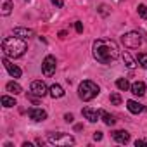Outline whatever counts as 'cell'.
I'll list each match as a JSON object with an SVG mask.
<instances>
[{
  "mask_svg": "<svg viewBox=\"0 0 147 147\" xmlns=\"http://www.w3.org/2000/svg\"><path fill=\"white\" fill-rule=\"evenodd\" d=\"M92 52H94L95 61H99L100 64H111L121 55L118 43L114 40H109V38L95 40L94 45H92Z\"/></svg>",
  "mask_w": 147,
  "mask_h": 147,
  "instance_id": "cell-1",
  "label": "cell"
},
{
  "mask_svg": "<svg viewBox=\"0 0 147 147\" xmlns=\"http://www.w3.org/2000/svg\"><path fill=\"white\" fill-rule=\"evenodd\" d=\"M2 50L5 54V57H11V59H19L24 55V52L28 50V43L26 40L19 38V36H7L4 38L2 42Z\"/></svg>",
  "mask_w": 147,
  "mask_h": 147,
  "instance_id": "cell-2",
  "label": "cell"
},
{
  "mask_svg": "<svg viewBox=\"0 0 147 147\" xmlns=\"http://www.w3.org/2000/svg\"><path fill=\"white\" fill-rule=\"evenodd\" d=\"M99 92H100L99 85L94 83L92 80H83V82L80 83V87H78V97H80L82 100H85V102L95 99V97L99 95Z\"/></svg>",
  "mask_w": 147,
  "mask_h": 147,
  "instance_id": "cell-3",
  "label": "cell"
},
{
  "mask_svg": "<svg viewBox=\"0 0 147 147\" xmlns=\"http://www.w3.org/2000/svg\"><path fill=\"white\" fill-rule=\"evenodd\" d=\"M47 140L52 145H73L75 144V137L69 135V133H61V131L59 133H49Z\"/></svg>",
  "mask_w": 147,
  "mask_h": 147,
  "instance_id": "cell-4",
  "label": "cell"
},
{
  "mask_svg": "<svg viewBox=\"0 0 147 147\" xmlns=\"http://www.w3.org/2000/svg\"><path fill=\"white\" fill-rule=\"evenodd\" d=\"M121 42L126 49H138L142 45V36L138 31H128L121 36Z\"/></svg>",
  "mask_w": 147,
  "mask_h": 147,
  "instance_id": "cell-5",
  "label": "cell"
},
{
  "mask_svg": "<svg viewBox=\"0 0 147 147\" xmlns=\"http://www.w3.org/2000/svg\"><path fill=\"white\" fill-rule=\"evenodd\" d=\"M55 66H57L55 57L54 55H47L43 59V62H42V73H43L45 76H52L54 73H55Z\"/></svg>",
  "mask_w": 147,
  "mask_h": 147,
  "instance_id": "cell-6",
  "label": "cell"
},
{
  "mask_svg": "<svg viewBox=\"0 0 147 147\" xmlns=\"http://www.w3.org/2000/svg\"><path fill=\"white\" fill-rule=\"evenodd\" d=\"M30 90H31V94H35V95H38V97H43V95L49 94V87H47L42 80H35V82H31Z\"/></svg>",
  "mask_w": 147,
  "mask_h": 147,
  "instance_id": "cell-7",
  "label": "cell"
},
{
  "mask_svg": "<svg viewBox=\"0 0 147 147\" xmlns=\"http://www.w3.org/2000/svg\"><path fill=\"white\" fill-rule=\"evenodd\" d=\"M2 64H4V67L7 69V73L12 76V78H21V75H23V71H21V67H18L16 64H12L7 57L5 59H2Z\"/></svg>",
  "mask_w": 147,
  "mask_h": 147,
  "instance_id": "cell-8",
  "label": "cell"
},
{
  "mask_svg": "<svg viewBox=\"0 0 147 147\" xmlns=\"http://www.w3.org/2000/svg\"><path fill=\"white\" fill-rule=\"evenodd\" d=\"M82 114H83V118H85V119H88L90 123H97V121H99V118H100V111L92 109V107H83Z\"/></svg>",
  "mask_w": 147,
  "mask_h": 147,
  "instance_id": "cell-9",
  "label": "cell"
},
{
  "mask_svg": "<svg viewBox=\"0 0 147 147\" xmlns=\"http://www.w3.org/2000/svg\"><path fill=\"white\" fill-rule=\"evenodd\" d=\"M28 114H30V118H31L33 121H45V119H47V111H43V109H40V107H31V109L28 111Z\"/></svg>",
  "mask_w": 147,
  "mask_h": 147,
  "instance_id": "cell-10",
  "label": "cell"
},
{
  "mask_svg": "<svg viewBox=\"0 0 147 147\" xmlns=\"http://www.w3.org/2000/svg\"><path fill=\"white\" fill-rule=\"evenodd\" d=\"M12 33H14L16 36H19V38H23V40H30V38L33 36V30H30V28H21V26L14 28Z\"/></svg>",
  "mask_w": 147,
  "mask_h": 147,
  "instance_id": "cell-11",
  "label": "cell"
},
{
  "mask_svg": "<svg viewBox=\"0 0 147 147\" xmlns=\"http://www.w3.org/2000/svg\"><path fill=\"white\" fill-rule=\"evenodd\" d=\"M113 138L118 144H128L130 142V133L125 131V130H116V131H113Z\"/></svg>",
  "mask_w": 147,
  "mask_h": 147,
  "instance_id": "cell-12",
  "label": "cell"
},
{
  "mask_svg": "<svg viewBox=\"0 0 147 147\" xmlns=\"http://www.w3.org/2000/svg\"><path fill=\"white\" fill-rule=\"evenodd\" d=\"M126 107H128V111H130L131 114H140V113L145 111V106H142V104L137 102V100H128V102H126Z\"/></svg>",
  "mask_w": 147,
  "mask_h": 147,
  "instance_id": "cell-13",
  "label": "cell"
},
{
  "mask_svg": "<svg viewBox=\"0 0 147 147\" xmlns=\"http://www.w3.org/2000/svg\"><path fill=\"white\" fill-rule=\"evenodd\" d=\"M130 90H131V94H133V95L142 97V95L145 94V83H144V82H135V83L130 87Z\"/></svg>",
  "mask_w": 147,
  "mask_h": 147,
  "instance_id": "cell-14",
  "label": "cell"
},
{
  "mask_svg": "<svg viewBox=\"0 0 147 147\" xmlns=\"http://www.w3.org/2000/svg\"><path fill=\"white\" fill-rule=\"evenodd\" d=\"M12 12V0H0V14L9 16Z\"/></svg>",
  "mask_w": 147,
  "mask_h": 147,
  "instance_id": "cell-15",
  "label": "cell"
},
{
  "mask_svg": "<svg viewBox=\"0 0 147 147\" xmlns=\"http://www.w3.org/2000/svg\"><path fill=\"white\" fill-rule=\"evenodd\" d=\"M49 94H50V95H52L54 99H61V97H64V94H66V92H64V88H62L61 85L54 83V85H52V87L49 88Z\"/></svg>",
  "mask_w": 147,
  "mask_h": 147,
  "instance_id": "cell-16",
  "label": "cell"
},
{
  "mask_svg": "<svg viewBox=\"0 0 147 147\" xmlns=\"http://www.w3.org/2000/svg\"><path fill=\"white\" fill-rule=\"evenodd\" d=\"M5 88H7V92H11L12 95H19V94L23 92V88H21V85H19L18 82H9V83L5 85Z\"/></svg>",
  "mask_w": 147,
  "mask_h": 147,
  "instance_id": "cell-17",
  "label": "cell"
},
{
  "mask_svg": "<svg viewBox=\"0 0 147 147\" xmlns=\"http://www.w3.org/2000/svg\"><path fill=\"white\" fill-rule=\"evenodd\" d=\"M121 59H123L125 66H126V67H130V69H133V67L137 66V64H135V59H133V57L130 55V52H126V50L121 54Z\"/></svg>",
  "mask_w": 147,
  "mask_h": 147,
  "instance_id": "cell-18",
  "label": "cell"
},
{
  "mask_svg": "<svg viewBox=\"0 0 147 147\" xmlns=\"http://www.w3.org/2000/svg\"><path fill=\"white\" fill-rule=\"evenodd\" d=\"M100 118H102V121L107 125V126H113L114 123H116V118L113 116V114H109V113H106V111H100Z\"/></svg>",
  "mask_w": 147,
  "mask_h": 147,
  "instance_id": "cell-19",
  "label": "cell"
},
{
  "mask_svg": "<svg viewBox=\"0 0 147 147\" xmlns=\"http://www.w3.org/2000/svg\"><path fill=\"white\" fill-rule=\"evenodd\" d=\"M2 106L4 107H14L16 106V99L14 97H11V95H2Z\"/></svg>",
  "mask_w": 147,
  "mask_h": 147,
  "instance_id": "cell-20",
  "label": "cell"
},
{
  "mask_svg": "<svg viewBox=\"0 0 147 147\" xmlns=\"http://www.w3.org/2000/svg\"><path fill=\"white\" fill-rule=\"evenodd\" d=\"M116 87H118L119 90H123V92H125V90H128L131 85L128 83V80H126V78H118V80H116Z\"/></svg>",
  "mask_w": 147,
  "mask_h": 147,
  "instance_id": "cell-21",
  "label": "cell"
},
{
  "mask_svg": "<svg viewBox=\"0 0 147 147\" xmlns=\"http://www.w3.org/2000/svg\"><path fill=\"white\" fill-rule=\"evenodd\" d=\"M137 62H138L144 69H147V52H140V54L137 55Z\"/></svg>",
  "mask_w": 147,
  "mask_h": 147,
  "instance_id": "cell-22",
  "label": "cell"
},
{
  "mask_svg": "<svg viewBox=\"0 0 147 147\" xmlns=\"http://www.w3.org/2000/svg\"><path fill=\"white\" fill-rule=\"evenodd\" d=\"M121 100H123V99H121V95H119L118 92H113V94H111V104L119 106V104H121Z\"/></svg>",
  "mask_w": 147,
  "mask_h": 147,
  "instance_id": "cell-23",
  "label": "cell"
},
{
  "mask_svg": "<svg viewBox=\"0 0 147 147\" xmlns=\"http://www.w3.org/2000/svg\"><path fill=\"white\" fill-rule=\"evenodd\" d=\"M137 11H138V16H140L142 19H147V5H144V4H138Z\"/></svg>",
  "mask_w": 147,
  "mask_h": 147,
  "instance_id": "cell-24",
  "label": "cell"
},
{
  "mask_svg": "<svg viewBox=\"0 0 147 147\" xmlns=\"http://www.w3.org/2000/svg\"><path fill=\"white\" fill-rule=\"evenodd\" d=\"M75 30H76L78 33H83V24H82L80 21H76V23H75Z\"/></svg>",
  "mask_w": 147,
  "mask_h": 147,
  "instance_id": "cell-25",
  "label": "cell"
},
{
  "mask_svg": "<svg viewBox=\"0 0 147 147\" xmlns=\"http://www.w3.org/2000/svg\"><path fill=\"white\" fill-rule=\"evenodd\" d=\"M50 2H52L55 7H62V5H64V0H50Z\"/></svg>",
  "mask_w": 147,
  "mask_h": 147,
  "instance_id": "cell-26",
  "label": "cell"
},
{
  "mask_svg": "<svg viewBox=\"0 0 147 147\" xmlns=\"http://www.w3.org/2000/svg\"><path fill=\"white\" fill-rule=\"evenodd\" d=\"M94 140H97V142L102 140V131H95V133H94Z\"/></svg>",
  "mask_w": 147,
  "mask_h": 147,
  "instance_id": "cell-27",
  "label": "cell"
},
{
  "mask_svg": "<svg viewBox=\"0 0 147 147\" xmlns=\"http://www.w3.org/2000/svg\"><path fill=\"white\" fill-rule=\"evenodd\" d=\"M100 14L102 16H107V7L106 5H100Z\"/></svg>",
  "mask_w": 147,
  "mask_h": 147,
  "instance_id": "cell-28",
  "label": "cell"
},
{
  "mask_svg": "<svg viewBox=\"0 0 147 147\" xmlns=\"http://www.w3.org/2000/svg\"><path fill=\"white\" fill-rule=\"evenodd\" d=\"M64 119H66L67 123H71V121H73V114H66V116H64Z\"/></svg>",
  "mask_w": 147,
  "mask_h": 147,
  "instance_id": "cell-29",
  "label": "cell"
},
{
  "mask_svg": "<svg viewBox=\"0 0 147 147\" xmlns=\"http://www.w3.org/2000/svg\"><path fill=\"white\" fill-rule=\"evenodd\" d=\"M59 36L61 38H66V31H59Z\"/></svg>",
  "mask_w": 147,
  "mask_h": 147,
  "instance_id": "cell-30",
  "label": "cell"
}]
</instances>
